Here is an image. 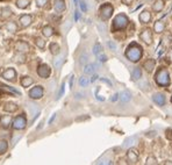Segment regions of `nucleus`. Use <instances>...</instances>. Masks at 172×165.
<instances>
[{
    "mask_svg": "<svg viewBox=\"0 0 172 165\" xmlns=\"http://www.w3.org/2000/svg\"><path fill=\"white\" fill-rule=\"evenodd\" d=\"M62 62H63V56L58 57V58L55 61V66H56V68H59V66H61V64H62Z\"/></svg>",
    "mask_w": 172,
    "mask_h": 165,
    "instance_id": "obj_30",
    "label": "nucleus"
},
{
    "mask_svg": "<svg viewBox=\"0 0 172 165\" xmlns=\"http://www.w3.org/2000/svg\"><path fill=\"white\" fill-rule=\"evenodd\" d=\"M63 93H64V84L62 85V88H61V91H59V95H58V98H59V96H62V95H63Z\"/></svg>",
    "mask_w": 172,
    "mask_h": 165,
    "instance_id": "obj_38",
    "label": "nucleus"
},
{
    "mask_svg": "<svg viewBox=\"0 0 172 165\" xmlns=\"http://www.w3.org/2000/svg\"><path fill=\"white\" fill-rule=\"evenodd\" d=\"M50 50H51V52H52L54 55H56V54H58V52H59V47H58L57 44L52 43V44L50 45Z\"/></svg>",
    "mask_w": 172,
    "mask_h": 165,
    "instance_id": "obj_26",
    "label": "nucleus"
},
{
    "mask_svg": "<svg viewBox=\"0 0 172 165\" xmlns=\"http://www.w3.org/2000/svg\"><path fill=\"white\" fill-rule=\"evenodd\" d=\"M37 72H38V75L42 77V78H47L49 75H50V69H49V66L48 65H41L40 68H38V70H37Z\"/></svg>",
    "mask_w": 172,
    "mask_h": 165,
    "instance_id": "obj_7",
    "label": "nucleus"
},
{
    "mask_svg": "<svg viewBox=\"0 0 172 165\" xmlns=\"http://www.w3.org/2000/svg\"><path fill=\"white\" fill-rule=\"evenodd\" d=\"M141 38H142L147 44H150L151 41H152V34H151V30H150V29H145V30H143V33L141 34Z\"/></svg>",
    "mask_w": 172,
    "mask_h": 165,
    "instance_id": "obj_6",
    "label": "nucleus"
},
{
    "mask_svg": "<svg viewBox=\"0 0 172 165\" xmlns=\"http://www.w3.org/2000/svg\"><path fill=\"white\" fill-rule=\"evenodd\" d=\"M80 7H82V9L85 12L86 10V5H85V2H84V1H83V2H80Z\"/></svg>",
    "mask_w": 172,
    "mask_h": 165,
    "instance_id": "obj_39",
    "label": "nucleus"
},
{
    "mask_svg": "<svg viewBox=\"0 0 172 165\" xmlns=\"http://www.w3.org/2000/svg\"><path fill=\"white\" fill-rule=\"evenodd\" d=\"M100 12H101V16H102V19L106 20V19H108V17L110 16V14H112V12H113V8H112L109 5H105V6L101 7Z\"/></svg>",
    "mask_w": 172,
    "mask_h": 165,
    "instance_id": "obj_5",
    "label": "nucleus"
},
{
    "mask_svg": "<svg viewBox=\"0 0 172 165\" xmlns=\"http://www.w3.org/2000/svg\"><path fill=\"white\" fill-rule=\"evenodd\" d=\"M168 78H169V77H168V72H166L165 70H163V71L159 72L157 80H158V82H159L161 85H166V84L169 82V79H168Z\"/></svg>",
    "mask_w": 172,
    "mask_h": 165,
    "instance_id": "obj_8",
    "label": "nucleus"
},
{
    "mask_svg": "<svg viewBox=\"0 0 172 165\" xmlns=\"http://www.w3.org/2000/svg\"><path fill=\"white\" fill-rule=\"evenodd\" d=\"M101 51H102V48H101V45L99 44V43H96L95 45H94V48H93V52L98 56V55H100L101 54Z\"/></svg>",
    "mask_w": 172,
    "mask_h": 165,
    "instance_id": "obj_25",
    "label": "nucleus"
},
{
    "mask_svg": "<svg viewBox=\"0 0 172 165\" xmlns=\"http://www.w3.org/2000/svg\"><path fill=\"white\" fill-rule=\"evenodd\" d=\"M127 56H128V58H129L130 61H133V62L138 61V58L141 57V51H140V48H136V49H135V51H131V49H129V50H128V52H127Z\"/></svg>",
    "mask_w": 172,
    "mask_h": 165,
    "instance_id": "obj_3",
    "label": "nucleus"
},
{
    "mask_svg": "<svg viewBox=\"0 0 172 165\" xmlns=\"http://www.w3.org/2000/svg\"><path fill=\"white\" fill-rule=\"evenodd\" d=\"M101 80H102V82H105L106 84H108L109 86H112V84H110V82H109V80H107V79H103V78H101Z\"/></svg>",
    "mask_w": 172,
    "mask_h": 165,
    "instance_id": "obj_42",
    "label": "nucleus"
},
{
    "mask_svg": "<svg viewBox=\"0 0 172 165\" xmlns=\"http://www.w3.org/2000/svg\"><path fill=\"white\" fill-rule=\"evenodd\" d=\"M163 7H164L163 0H157V1L154 3V6H152V8H154L155 12H161V10L163 9Z\"/></svg>",
    "mask_w": 172,
    "mask_h": 165,
    "instance_id": "obj_14",
    "label": "nucleus"
},
{
    "mask_svg": "<svg viewBox=\"0 0 172 165\" xmlns=\"http://www.w3.org/2000/svg\"><path fill=\"white\" fill-rule=\"evenodd\" d=\"M154 101H155V102H157L158 105H163V103L165 102L164 95H163V94H159V93L155 94V95H154Z\"/></svg>",
    "mask_w": 172,
    "mask_h": 165,
    "instance_id": "obj_16",
    "label": "nucleus"
},
{
    "mask_svg": "<svg viewBox=\"0 0 172 165\" xmlns=\"http://www.w3.org/2000/svg\"><path fill=\"white\" fill-rule=\"evenodd\" d=\"M13 127H14L15 129H23V128L26 127V117H24L23 115L17 116V117L14 120Z\"/></svg>",
    "mask_w": 172,
    "mask_h": 165,
    "instance_id": "obj_1",
    "label": "nucleus"
},
{
    "mask_svg": "<svg viewBox=\"0 0 172 165\" xmlns=\"http://www.w3.org/2000/svg\"><path fill=\"white\" fill-rule=\"evenodd\" d=\"M164 29V22L163 21H158L155 23V31L156 33H161Z\"/></svg>",
    "mask_w": 172,
    "mask_h": 165,
    "instance_id": "obj_19",
    "label": "nucleus"
},
{
    "mask_svg": "<svg viewBox=\"0 0 172 165\" xmlns=\"http://www.w3.org/2000/svg\"><path fill=\"white\" fill-rule=\"evenodd\" d=\"M31 22V17L29 15H22L20 17V23L23 26V27H27L29 23Z\"/></svg>",
    "mask_w": 172,
    "mask_h": 165,
    "instance_id": "obj_13",
    "label": "nucleus"
},
{
    "mask_svg": "<svg viewBox=\"0 0 172 165\" xmlns=\"http://www.w3.org/2000/svg\"><path fill=\"white\" fill-rule=\"evenodd\" d=\"M2 77L5 78V79H7V80H14V78H15V71L13 70V69H8V70H6L3 73H2Z\"/></svg>",
    "mask_w": 172,
    "mask_h": 165,
    "instance_id": "obj_9",
    "label": "nucleus"
},
{
    "mask_svg": "<svg viewBox=\"0 0 172 165\" xmlns=\"http://www.w3.org/2000/svg\"><path fill=\"white\" fill-rule=\"evenodd\" d=\"M88 82H89V80H88V78H86V77H82V78L79 79V85H80L82 87H85V86H87V85H88Z\"/></svg>",
    "mask_w": 172,
    "mask_h": 165,
    "instance_id": "obj_28",
    "label": "nucleus"
},
{
    "mask_svg": "<svg viewBox=\"0 0 172 165\" xmlns=\"http://www.w3.org/2000/svg\"><path fill=\"white\" fill-rule=\"evenodd\" d=\"M78 20V12H76V21Z\"/></svg>",
    "mask_w": 172,
    "mask_h": 165,
    "instance_id": "obj_47",
    "label": "nucleus"
},
{
    "mask_svg": "<svg viewBox=\"0 0 172 165\" xmlns=\"http://www.w3.org/2000/svg\"><path fill=\"white\" fill-rule=\"evenodd\" d=\"M150 19H151V16H150V13L148 10H144L140 15V20L142 21V23H149L150 22Z\"/></svg>",
    "mask_w": 172,
    "mask_h": 165,
    "instance_id": "obj_11",
    "label": "nucleus"
},
{
    "mask_svg": "<svg viewBox=\"0 0 172 165\" xmlns=\"http://www.w3.org/2000/svg\"><path fill=\"white\" fill-rule=\"evenodd\" d=\"M73 79H75V77L72 76V77H71V79H70V87H72V86H73Z\"/></svg>",
    "mask_w": 172,
    "mask_h": 165,
    "instance_id": "obj_41",
    "label": "nucleus"
},
{
    "mask_svg": "<svg viewBox=\"0 0 172 165\" xmlns=\"http://www.w3.org/2000/svg\"><path fill=\"white\" fill-rule=\"evenodd\" d=\"M7 28H8V29H12L13 31H15V29H16V27H15L13 23H9V24H7Z\"/></svg>",
    "mask_w": 172,
    "mask_h": 165,
    "instance_id": "obj_37",
    "label": "nucleus"
},
{
    "mask_svg": "<svg viewBox=\"0 0 172 165\" xmlns=\"http://www.w3.org/2000/svg\"><path fill=\"white\" fill-rule=\"evenodd\" d=\"M87 58H88V57H87V55H86V54H84V55H82V56H80V61H79V62H80L82 64H84V63H86Z\"/></svg>",
    "mask_w": 172,
    "mask_h": 165,
    "instance_id": "obj_32",
    "label": "nucleus"
},
{
    "mask_svg": "<svg viewBox=\"0 0 172 165\" xmlns=\"http://www.w3.org/2000/svg\"><path fill=\"white\" fill-rule=\"evenodd\" d=\"M5 110L6 112H14V110H16V105L15 103H12V102H8L5 106Z\"/></svg>",
    "mask_w": 172,
    "mask_h": 165,
    "instance_id": "obj_20",
    "label": "nucleus"
},
{
    "mask_svg": "<svg viewBox=\"0 0 172 165\" xmlns=\"http://www.w3.org/2000/svg\"><path fill=\"white\" fill-rule=\"evenodd\" d=\"M43 34L45 35V36H51L52 35V28L51 27H45V28H43Z\"/></svg>",
    "mask_w": 172,
    "mask_h": 165,
    "instance_id": "obj_27",
    "label": "nucleus"
},
{
    "mask_svg": "<svg viewBox=\"0 0 172 165\" xmlns=\"http://www.w3.org/2000/svg\"><path fill=\"white\" fill-rule=\"evenodd\" d=\"M0 123L2 124V127H8L10 124V116L9 115H6V116H2L0 119Z\"/></svg>",
    "mask_w": 172,
    "mask_h": 165,
    "instance_id": "obj_17",
    "label": "nucleus"
},
{
    "mask_svg": "<svg viewBox=\"0 0 172 165\" xmlns=\"http://www.w3.org/2000/svg\"><path fill=\"white\" fill-rule=\"evenodd\" d=\"M128 159L130 163H136L138 161V154L136 150H130L128 152Z\"/></svg>",
    "mask_w": 172,
    "mask_h": 165,
    "instance_id": "obj_10",
    "label": "nucleus"
},
{
    "mask_svg": "<svg viewBox=\"0 0 172 165\" xmlns=\"http://www.w3.org/2000/svg\"><path fill=\"white\" fill-rule=\"evenodd\" d=\"M96 78H98V77H96V76H93V77H92V79H91V82H94V80H95V79H96Z\"/></svg>",
    "mask_w": 172,
    "mask_h": 165,
    "instance_id": "obj_46",
    "label": "nucleus"
},
{
    "mask_svg": "<svg viewBox=\"0 0 172 165\" xmlns=\"http://www.w3.org/2000/svg\"><path fill=\"white\" fill-rule=\"evenodd\" d=\"M21 84H22L23 87H28L29 85L33 84V79H31L30 77H24V78L21 80Z\"/></svg>",
    "mask_w": 172,
    "mask_h": 165,
    "instance_id": "obj_23",
    "label": "nucleus"
},
{
    "mask_svg": "<svg viewBox=\"0 0 172 165\" xmlns=\"http://www.w3.org/2000/svg\"><path fill=\"white\" fill-rule=\"evenodd\" d=\"M16 49H17L19 51H27V50L29 49V47H28V44H27L26 42H19V43L16 44Z\"/></svg>",
    "mask_w": 172,
    "mask_h": 165,
    "instance_id": "obj_18",
    "label": "nucleus"
},
{
    "mask_svg": "<svg viewBox=\"0 0 172 165\" xmlns=\"http://www.w3.org/2000/svg\"><path fill=\"white\" fill-rule=\"evenodd\" d=\"M136 136H131V137H129V138H127L126 141H124V143H123V147L126 148V147H130L135 141H136Z\"/></svg>",
    "mask_w": 172,
    "mask_h": 165,
    "instance_id": "obj_21",
    "label": "nucleus"
},
{
    "mask_svg": "<svg viewBox=\"0 0 172 165\" xmlns=\"http://www.w3.org/2000/svg\"><path fill=\"white\" fill-rule=\"evenodd\" d=\"M157 162H156V159L155 158H152V157H149L148 158V161H147V164H156Z\"/></svg>",
    "mask_w": 172,
    "mask_h": 165,
    "instance_id": "obj_35",
    "label": "nucleus"
},
{
    "mask_svg": "<svg viewBox=\"0 0 172 165\" xmlns=\"http://www.w3.org/2000/svg\"><path fill=\"white\" fill-rule=\"evenodd\" d=\"M29 95H30V98H33V99H40V98L43 95V88H42L41 86L34 87V88L29 92Z\"/></svg>",
    "mask_w": 172,
    "mask_h": 165,
    "instance_id": "obj_4",
    "label": "nucleus"
},
{
    "mask_svg": "<svg viewBox=\"0 0 172 165\" xmlns=\"http://www.w3.org/2000/svg\"><path fill=\"white\" fill-rule=\"evenodd\" d=\"M95 66L93 65V64H88V65H86L85 66V69H84V72H85L86 75H92L93 72H94V69Z\"/></svg>",
    "mask_w": 172,
    "mask_h": 165,
    "instance_id": "obj_22",
    "label": "nucleus"
},
{
    "mask_svg": "<svg viewBox=\"0 0 172 165\" xmlns=\"http://www.w3.org/2000/svg\"><path fill=\"white\" fill-rule=\"evenodd\" d=\"M140 77H141V71H140L138 68H136L135 71H134V79H138Z\"/></svg>",
    "mask_w": 172,
    "mask_h": 165,
    "instance_id": "obj_31",
    "label": "nucleus"
},
{
    "mask_svg": "<svg viewBox=\"0 0 172 165\" xmlns=\"http://www.w3.org/2000/svg\"><path fill=\"white\" fill-rule=\"evenodd\" d=\"M6 150H7V143L3 142V141H1L0 142V154H3Z\"/></svg>",
    "mask_w": 172,
    "mask_h": 165,
    "instance_id": "obj_29",
    "label": "nucleus"
},
{
    "mask_svg": "<svg viewBox=\"0 0 172 165\" xmlns=\"http://www.w3.org/2000/svg\"><path fill=\"white\" fill-rule=\"evenodd\" d=\"M130 98H131V95H130V93L128 91H124V92H122L120 94V99H121L122 102H128L130 100Z\"/></svg>",
    "mask_w": 172,
    "mask_h": 165,
    "instance_id": "obj_15",
    "label": "nucleus"
},
{
    "mask_svg": "<svg viewBox=\"0 0 172 165\" xmlns=\"http://www.w3.org/2000/svg\"><path fill=\"white\" fill-rule=\"evenodd\" d=\"M28 3H29L28 0H17L16 1V6L20 7V8H26L28 6Z\"/></svg>",
    "mask_w": 172,
    "mask_h": 165,
    "instance_id": "obj_24",
    "label": "nucleus"
},
{
    "mask_svg": "<svg viewBox=\"0 0 172 165\" xmlns=\"http://www.w3.org/2000/svg\"><path fill=\"white\" fill-rule=\"evenodd\" d=\"M127 17L126 16H123V15H119L115 20H114V27L116 28V29H119V28H123L126 24H127Z\"/></svg>",
    "mask_w": 172,
    "mask_h": 165,
    "instance_id": "obj_2",
    "label": "nucleus"
},
{
    "mask_svg": "<svg viewBox=\"0 0 172 165\" xmlns=\"http://www.w3.org/2000/svg\"><path fill=\"white\" fill-rule=\"evenodd\" d=\"M117 96H119L117 94H114V95H113V98H112V100H113V101H115V100H117Z\"/></svg>",
    "mask_w": 172,
    "mask_h": 165,
    "instance_id": "obj_43",
    "label": "nucleus"
},
{
    "mask_svg": "<svg viewBox=\"0 0 172 165\" xmlns=\"http://www.w3.org/2000/svg\"><path fill=\"white\" fill-rule=\"evenodd\" d=\"M98 59H99L100 62H106V61H107V57H106L105 55H101V54H100V55H98Z\"/></svg>",
    "mask_w": 172,
    "mask_h": 165,
    "instance_id": "obj_34",
    "label": "nucleus"
},
{
    "mask_svg": "<svg viewBox=\"0 0 172 165\" xmlns=\"http://www.w3.org/2000/svg\"><path fill=\"white\" fill-rule=\"evenodd\" d=\"M36 44H38L40 48H43V47H44V42H43V40H41V38H37V40H36Z\"/></svg>",
    "mask_w": 172,
    "mask_h": 165,
    "instance_id": "obj_33",
    "label": "nucleus"
},
{
    "mask_svg": "<svg viewBox=\"0 0 172 165\" xmlns=\"http://www.w3.org/2000/svg\"><path fill=\"white\" fill-rule=\"evenodd\" d=\"M133 2V0H123V3H126V5H130Z\"/></svg>",
    "mask_w": 172,
    "mask_h": 165,
    "instance_id": "obj_40",
    "label": "nucleus"
},
{
    "mask_svg": "<svg viewBox=\"0 0 172 165\" xmlns=\"http://www.w3.org/2000/svg\"><path fill=\"white\" fill-rule=\"evenodd\" d=\"M47 1H48V0H36V2H37L38 6H43L44 3H47Z\"/></svg>",
    "mask_w": 172,
    "mask_h": 165,
    "instance_id": "obj_36",
    "label": "nucleus"
},
{
    "mask_svg": "<svg viewBox=\"0 0 172 165\" xmlns=\"http://www.w3.org/2000/svg\"><path fill=\"white\" fill-rule=\"evenodd\" d=\"M169 58H170V61L172 62V50L170 51V52H169Z\"/></svg>",
    "mask_w": 172,
    "mask_h": 165,
    "instance_id": "obj_45",
    "label": "nucleus"
},
{
    "mask_svg": "<svg viewBox=\"0 0 172 165\" xmlns=\"http://www.w3.org/2000/svg\"><path fill=\"white\" fill-rule=\"evenodd\" d=\"M55 117H56V114H54V116H52V117L50 119V121H49V123H51V122L54 121V119H55Z\"/></svg>",
    "mask_w": 172,
    "mask_h": 165,
    "instance_id": "obj_44",
    "label": "nucleus"
},
{
    "mask_svg": "<svg viewBox=\"0 0 172 165\" xmlns=\"http://www.w3.org/2000/svg\"><path fill=\"white\" fill-rule=\"evenodd\" d=\"M65 8L64 0H55V9L57 12H63Z\"/></svg>",
    "mask_w": 172,
    "mask_h": 165,
    "instance_id": "obj_12",
    "label": "nucleus"
}]
</instances>
